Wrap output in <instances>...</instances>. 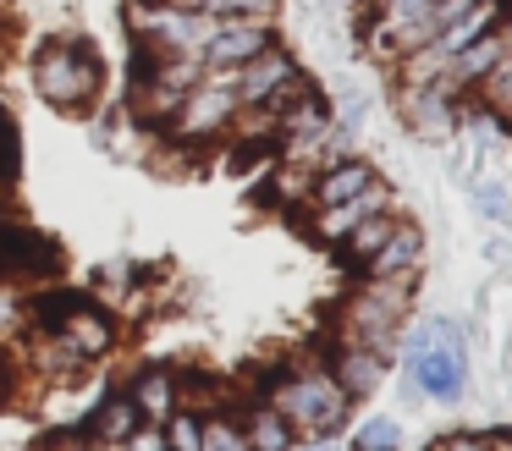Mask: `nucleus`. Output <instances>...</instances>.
Returning a JSON list of instances; mask_svg holds the SVG:
<instances>
[{
  "mask_svg": "<svg viewBox=\"0 0 512 451\" xmlns=\"http://www.w3.org/2000/svg\"><path fill=\"white\" fill-rule=\"evenodd\" d=\"M391 231H397V215L386 209V215H369L364 226H353L342 242H336V248H342V259L353 264V270H369V259H375V253L386 248V237H391Z\"/></svg>",
  "mask_w": 512,
  "mask_h": 451,
  "instance_id": "obj_20",
  "label": "nucleus"
},
{
  "mask_svg": "<svg viewBox=\"0 0 512 451\" xmlns=\"http://www.w3.org/2000/svg\"><path fill=\"white\" fill-rule=\"evenodd\" d=\"M237 429H243L248 451H292V446H298L292 424H287V418H281L276 407L265 402V396H254V402H248V413L237 418Z\"/></svg>",
  "mask_w": 512,
  "mask_h": 451,
  "instance_id": "obj_17",
  "label": "nucleus"
},
{
  "mask_svg": "<svg viewBox=\"0 0 512 451\" xmlns=\"http://www.w3.org/2000/svg\"><path fill=\"white\" fill-rule=\"evenodd\" d=\"M243 105H237V88H232V72H210L166 121V138L171 143H210L221 132L237 127Z\"/></svg>",
  "mask_w": 512,
  "mask_h": 451,
  "instance_id": "obj_5",
  "label": "nucleus"
},
{
  "mask_svg": "<svg viewBox=\"0 0 512 451\" xmlns=\"http://www.w3.org/2000/svg\"><path fill=\"white\" fill-rule=\"evenodd\" d=\"M419 264H424V237H419V226H413V220H397V231L386 237V248L369 259L364 281H408V275H419Z\"/></svg>",
  "mask_w": 512,
  "mask_h": 451,
  "instance_id": "obj_14",
  "label": "nucleus"
},
{
  "mask_svg": "<svg viewBox=\"0 0 512 451\" xmlns=\"http://www.w3.org/2000/svg\"><path fill=\"white\" fill-rule=\"evenodd\" d=\"M133 28H138L149 55H199L204 39L215 33V22L199 17L188 0H144Z\"/></svg>",
  "mask_w": 512,
  "mask_h": 451,
  "instance_id": "obj_6",
  "label": "nucleus"
},
{
  "mask_svg": "<svg viewBox=\"0 0 512 451\" xmlns=\"http://www.w3.org/2000/svg\"><path fill=\"white\" fill-rule=\"evenodd\" d=\"M138 424H144V418H138L133 396H127V391H111L100 407H94V418H89L83 429H89L100 446H127V435H133Z\"/></svg>",
  "mask_w": 512,
  "mask_h": 451,
  "instance_id": "obj_18",
  "label": "nucleus"
},
{
  "mask_svg": "<svg viewBox=\"0 0 512 451\" xmlns=\"http://www.w3.org/2000/svg\"><path fill=\"white\" fill-rule=\"evenodd\" d=\"M468 198H474V215L485 220V226L512 231V193H507V182H501V176H479Z\"/></svg>",
  "mask_w": 512,
  "mask_h": 451,
  "instance_id": "obj_21",
  "label": "nucleus"
},
{
  "mask_svg": "<svg viewBox=\"0 0 512 451\" xmlns=\"http://www.w3.org/2000/svg\"><path fill=\"white\" fill-rule=\"evenodd\" d=\"M17 160H23V154H17V116L0 105V187L17 176Z\"/></svg>",
  "mask_w": 512,
  "mask_h": 451,
  "instance_id": "obj_25",
  "label": "nucleus"
},
{
  "mask_svg": "<svg viewBox=\"0 0 512 451\" xmlns=\"http://www.w3.org/2000/svg\"><path fill=\"white\" fill-rule=\"evenodd\" d=\"M501 33H507V44H512V0H507V17H501Z\"/></svg>",
  "mask_w": 512,
  "mask_h": 451,
  "instance_id": "obj_30",
  "label": "nucleus"
},
{
  "mask_svg": "<svg viewBox=\"0 0 512 451\" xmlns=\"http://www.w3.org/2000/svg\"><path fill=\"white\" fill-rule=\"evenodd\" d=\"M199 451H248V440H243V429H237V418H226V413H204Z\"/></svg>",
  "mask_w": 512,
  "mask_h": 451,
  "instance_id": "obj_24",
  "label": "nucleus"
},
{
  "mask_svg": "<svg viewBox=\"0 0 512 451\" xmlns=\"http://www.w3.org/2000/svg\"><path fill=\"white\" fill-rule=\"evenodd\" d=\"M292 451H336L331 440H314V446H292Z\"/></svg>",
  "mask_w": 512,
  "mask_h": 451,
  "instance_id": "obj_29",
  "label": "nucleus"
},
{
  "mask_svg": "<svg viewBox=\"0 0 512 451\" xmlns=\"http://www.w3.org/2000/svg\"><path fill=\"white\" fill-rule=\"evenodd\" d=\"M199 17H210L215 28H232V22H259V28H276L281 0H188Z\"/></svg>",
  "mask_w": 512,
  "mask_h": 451,
  "instance_id": "obj_19",
  "label": "nucleus"
},
{
  "mask_svg": "<svg viewBox=\"0 0 512 451\" xmlns=\"http://www.w3.org/2000/svg\"><path fill=\"white\" fill-rule=\"evenodd\" d=\"M61 275V248L56 237L23 226V220L0 215V286L17 281V286H45Z\"/></svg>",
  "mask_w": 512,
  "mask_h": 451,
  "instance_id": "obj_7",
  "label": "nucleus"
},
{
  "mask_svg": "<svg viewBox=\"0 0 512 451\" xmlns=\"http://www.w3.org/2000/svg\"><path fill=\"white\" fill-rule=\"evenodd\" d=\"M512 61V44H507V33H490V39H479V44H468L463 55H452L446 61V72L435 77V83L446 88V94H468V88H485L490 77L501 72V66Z\"/></svg>",
  "mask_w": 512,
  "mask_h": 451,
  "instance_id": "obj_10",
  "label": "nucleus"
},
{
  "mask_svg": "<svg viewBox=\"0 0 512 451\" xmlns=\"http://www.w3.org/2000/svg\"><path fill=\"white\" fill-rule=\"evenodd\" d=\"M408 303H413V275L408 281H364L353 292V303H347V314H342V341L369 347V352L386 358V352L402 341Z\"/></svg>",
  "mask_w": 512,
  "mask_h": 451,
  "instance_id": "obj_4",
  "label": "nucleus"
},
{
  "mask_svg": "<svg viewBox=\"0 0 512 451\" xmlns=\"http://www.w3.org/2000/svg\"><path fill=\"white\" fill-rule=\"evenodd\" d=\"M34 88L45 105L56 110H89L94 99H100L105 88V66H100V50H94L89 39H56L39 50L34 61Z\"/></svg>",
  "mask_w": 512,
  "mask_h": 451,
  "instance_id": "obj_3",
  "label": "nucleus"
},
{
  "mask_svg": "<svg viewBox=\"0 0 512 451\" xmlns=\"http://www.w3.org/2000/svg\"><path fill=\"white\" fill-rule=\"evenodd\" d=\"M28 336V297L17 286H0V347Z\"/></svg>",
  "mask_w": 512,
  "mask_h": 451,
  "instance_id": "obj_23",
  "label": "nucleus"
},
{
  "mask_svg": "<svg viewBox=\"0 0 512 451\" xmlns=\"http://www.w3.org/2000/svg\"><path fill=\"white\" fill-rule=\"evenodd\" d=\"M281 418L292 424V435H314V440H331L336 429L347 424V396L320 363H303V369H281L270 380V391H259Z\"/></svg>",
  "mask_w": 512,
  "mask_h": 451,
  "instance_id": "obj_2",
  "label": "nucleus"
},
{
  "mask_svg": "<svg viewBox=\"0 0 512 451\" xmlns=\"http://www.w3.org/2000/svg\"><path fill=\"white\" fill-rule=\"evenodd\" d=\"M127 396H133L138 418H144V424H155V429L182 407V385H177V374H171V369H138L133 385H127Z\"/></svg>",
  "mask_w": 512,
  "mask_h": 451,
  "instance_id": "obj_15",
  "label": "nucleus"
},
{
  "mask_svg": "<svg viewBox=\"0 0 512 451\" xmlns=\"http://www.w3.org/2000/svg\"><path fill=\"white\" fill-rule=\"evenodd\" d=\"M485 259L496 264L501 275H512V231H490V242H485Z\"/></svg>",
  "mask_w": 512,
  "mask_h": 451,
  "instance_id": "obj_26",
  "label": "nucleus"
},
{
  "mask_svg": "<svg viewBox=\"0 0 512 451\" xmlns=\"http://www.w3.org/2000/svg\"><path fill=\"white\" fill-rule=\"evenodd\" d=\"M386 209H391V187H386V182H375L369 193L347 198V204H336V209H320V220H314V237H325V242H342L353 226H364L369 215H386Z\"/></svg>",
  "mask_w": 512,
  "mask_h": 451,
  "instance_id": "obj_16",
  "label": "nucleus"
},
{
  "mask_svg": "<svg viewBox=\"0 0 512 451\" xmlns=\"http://www.w3.org/2000/svg\"><path fill=\"white\" fill-rule=\"evenodd\" d=\"M457 99L446 94L441 83H408V94H402V121H408L419 138H452L457 132Z\"/></svg>",
  "mask_w": 512,
  "mask_h": 451,
  "instance_id": "obj_11",
  "label": "nucleus"
},
{
  "mask_svg": "<svg viewBox=\"0 0 512 451\" xmlns=\"http://www.w3.org/2000/svg\"><path fill=\"white\" fill-rule=\"evenodd\" d=\"M265 50H276V28H259V22H232V28H215L204 39L199 61L204 72H237V66L259 61Z\"/></svg>",
  "mask_w": 512,
  "mask_h": 451,
  "instance_id": "obj_9",
  "label": "nucleus"
},
{
  "mask_svg": "<svg viewBox=\"0 0 512 451\" xmlns=\"http://www.w3.org/2000/svg\"><path fill=\"white\" fill-rule=\"evenodd\" d=\"M435 451H507V440H490V435H452V440H441Z\"/></svg>",
  "mask_w": 512,
  "mask_h": 451,
  "instance_id": "obj_27",
  "label": "nucleus"
},
{
  "mask_svg": "<svg viewBox=\"0 0 512 451\" xmlns=\"http://www.w3.org/2000/svg\"><path fill=\"white\" fill-rule=\"evenodd\" d=\"M375 182H380V176H375V165H369V160H358V154H342L336 165L314 171V182H309V204H314V209H336V204H347V198L369 193Z\"/></svg>",
  "mask_w": 512,
  "mask_h": 451,
  "instance_id": "obj_12",
  "label": "nucleus"
},
{
  "mask_svg": "<svg viewBox=\"0 0 512 451\" xmlns=\"http://www.w3.org/2000/svg\"><path fill=\"white\" fill-rule=\"evenodd\" d=\"M122 451H166V435H160L155 424H138L133 435H127V446Z\"/></svg>",
  "mask_w": 512,
  "mask_h": 451,
  "instance_id": "obj_28",
  "label": "nucleus"
},
{
  "mask_svg": "<svg viewBox=\"0 0 512 451\" xmlns=\"http://www.w3.org/2000/svg\"><path fill=\"white\" fill-rule=\"evenodd\" d=\"M325 374L342 385L347 402H364V396L380 391V380H386V358H380V352H369V347L342 341V347L331 352V363H325Z\"/></svg>",
  "mask_w": 512,
  "mask_h": 451,
  "instance_id": "obj_13",
  "label": "nucleus"
},
{
  "mask_svg": "<svg viewBox=\"0 0 512 451\" xmlns=\"http://www.w3.org/2000/svg\"><path fill=\"white\" fill-rule=\"evenodd\" d=\"M160 435H166V451H199L204 413H199V407H177V413L160 424Z\"/></svg>",
  "mask_w": 512,
  "mask_h": 451,
  "instance_id": "obj_22",
  "label": "nucleus"
},
{
  "mask_svg": "<svg viewBox=\"0 0 512 451\" xmlns=\"http://www.w3.org/2000/svg\"><path fill=\"white\" fill-rule=\"evenodd\" d=\"M402 358H408L402 396L435 402V407L463 402V391H468V336H463L457 319L435 314V319H419V325H402Z\"/></svg>",
  "mask_w": 512,
  "mask_h": 451,
  "instance_id": "obj_1",
  "label": "nucleus"
},
{
  "mask_svg": "<svg viewBox=\"0 0 512 451\" xmlns=\"http://www.w3.org/2000/svg\"><path fill=\"white\" fill-rule=\"evenodd\" d=\"M303 83H309V77H303V66L292 61L281 44H276V50H265L259 61H248V66H237V72H232L237 105H243V110H259V116H270V110H276L287 94H298Z\"/></svg>",
  "mask_w": 512,
  "mask_h": 451,
  "instance_id": "obj_8",
  "label": "nucleus"
}]
</instances>
